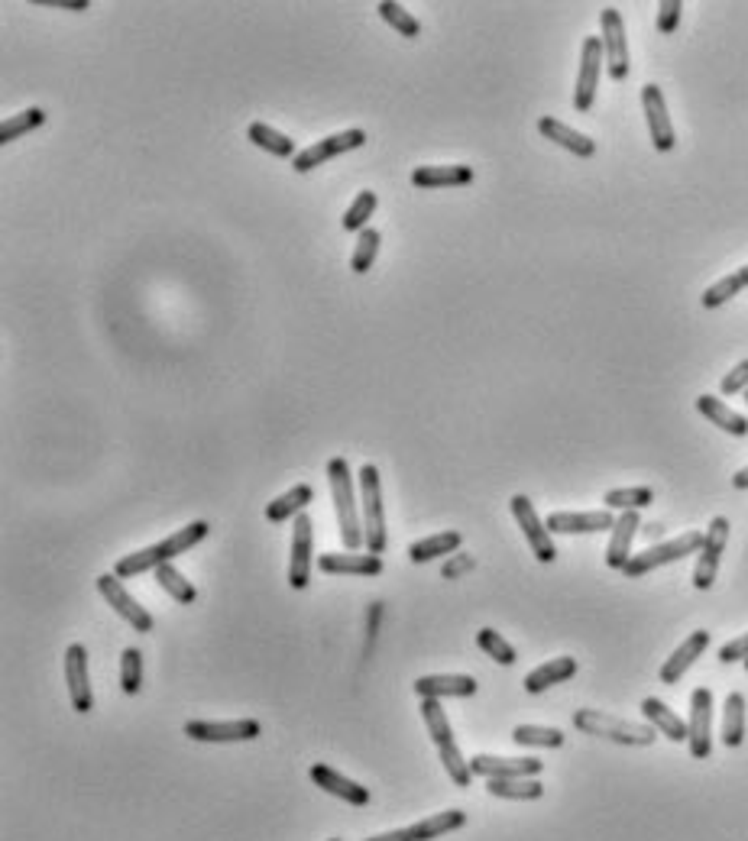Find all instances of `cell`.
<instances>
[{
    "label": "cell",
    "mask_w": 748,
    "mask_h": 841,
    "mask_svg": "<svg viewBox=\"0 0 748 841\" xmlns=\"http://www.w3.org/2000/svg\"><path fill=\"white\" fill-rule=\"evenodd\" d=\"M600 30H603V52H606V72L612 81L629 78V43H625V23L616 7H606L600 13Z\"/></svg>",
    "instance_id": "30bf717a"
},
{
    "label": "cell",
    "mask_w": 748,
    "mask_h": 841,
    "mask_svg": "<svg viewBox=\"0 0 748 841\" xmlns=\"http://www.w3.org/2000/svg\"><path fill=\"white\" fill-rule=\"evenodd\" d=\"M366 841H408V835H405V829H392V832L373 835V838H366Z\"/></svg>",
    "instance_id": "816d5d0a"
},
{
    "label": "cell",
    "mask_w": 748,
    "mask_h": 841,
    "mask_svg": "<svg viewBox=\"0 0 748 841\" xmlns=\"http://www.w3.org/2000/svg\"><path fill=\"white\" fill-rule=\"evenodd\" d=\"M473 567H476V560H473L470 554H454V557L441 567V576H444V579H460V576H467Z\"/></svg>",
    "instance_id": "681fc988"
},
{
    "label": "cell",
    "mask_w": 748,
    "mask_h": 841,
    "mask_svg": "<svg viewBox=\"0 0 748 841\" xmlns=\"http://www.w3.org/2000/svg\"><path fill=\"white\" fill-rule=\"evenodd\" d=\"M742 389L748 392V360H742L729 376H723V382H719V392L723 395H739Z\"/></svg>",
    "instance_id": "7dc6e473"
},
{
    "label": "cell",
    "mask_w": 748,
    "mask_h": 841,
    "mask_svg": "<svg viewBox=\"0 0 748 841\" xmlns=\"http://www.w3.org/2000/svg\"><path fill=\"white\" fill-rule=\"evenodd\" d=\"M211 525L208 521H192V525H185L179 531H172L166 541H156V544H149L143 550H136V554H127V557H120L117 560V567H114V576L120 579H133V576H140L146 570H159V567H166V563H172L175 557H182L188 554L195 544H201L204 537H208Z\"/></svg>",
    "instance_id": "6da1fadb"
},
{
    "label": "cell",
    "mask_w": 748,
    "mask_h": 841,
    "mask_svg": "<svg viewBox=\"0 0 748 841\" xmlns=\"http://www.w3.org/2000/svg\"><path fill=\"white\" fill-rule=\"evenodd\" d=\"M742 288H748V266L736 269L732 275H726V279H719V282H713L710 288H706V292H703V308L726 305V301L736 298Z\"/></svg>",
    "instance_id": "74e56055"
},
{
    "label": "cell",
    "mask_w": 748,
    "mask_h": 841,
    "mask_svg": "<svg viewBox=\"0 0 748 841\" xmlns=\"http://www.w3.org/2000/svg\"><path fill=\"white\" fill-rule=\"evenodd\" d=\"M39 7H62V10H88V0H33Z\"/></svg>",
    "instance_id": "f907efd6"
},
{
    "label": "cell",
    "mask_w": 748,
    "mask_h": 841,
    "mask_svg": "<svg viewBox=\"0 0 748 841\" xmlns=\"http://www.w3.org/2000/svg\"><path fill=\"white\" fill-rule=\"evenodd\" d=\"M719 660L723 664H736V660H748V634H739L729 644L719 647Z\"/></svg>",
    "instance_id": "c3c4849f"
},
{
    "label": "cell",
    "mask_w": 748,
    "mask_h": 841,
    "mask_svg": "<svg viewBox=\"0 0 748 841\" xmlns=\"http://www.w3.org/2000/svg\"><path fill=\"white\" fill-rule=\"evenodd\" d=\"M476 680L467 673H431V677L415 680V693L421 699H470L476 696Z\"/></svg>",
    "instance_id": "d6986e66"
},
{
    "label": "cell",
    "mask_w": 748,
    "mask_h": 841,
    "mask_svg": "<svg viewBox=\"0 0 748 841\" xmlns=\"http://www.w3.org/2000/svg\"><path fill=\"white\" fill-rule=\"evenodd\" d=\"M467 825V812L464 809H447V812H434V816H425L412 825H405L408 841H434L441 835H451L457 829Z\"/></svg>",
    "instance_id": "d4e9b609"
},
{
    "label": "cell",
    "mask_w": 748,
    "mask_h": 841,
    "mask_svg": "<svg viewBox=\"0 0 748 841\" xmlns=\"http://www.w3.org/2000/svg\"><path fill=\"white\" fill-rule=\"evenodd\" d=\"M729 544V518L716 515L710 521V528H706V541L700 550V560L697 567H693V586L700 592H706L716 583V573H719V560H723V550Z\"/></svg>",
    "instance_id": "7c38bea8"
},
{
    "label": "cell",
    "mask_w": 748,
    "mask_h": 841,
    "mask_svg": "<svg viewBox=\"0 0 748 841\" xmlns=\"http://www.w3.org/2000/svg\"><path fill=\"white\" fill-rule=\"evenodd\" d=\"M551 534H596V531H612L616 518H612L609 508H600V512H554L548 521Z\"/></svg>",
    "instance_id": "44dd1931"
},
{
    "label": "cell",
    "mask_w": 748,
    "mask_h": 841,
    "mask_svg": "<svg viewBox=\"0 0 748 841\" xmlns=\"http://www.w3.org/2000/svg\"><path fill=\"white\" fill-rule=\"evenodd\" d=\"M706 647H710V631H703V628L693 631L690 638H687L684 644H680L668 660H664V667H661V683H664V686H674V683L684 680V673H687L693 664H697Z\"/></svg>",
    "instance_id": "7402d4cb"
},
{
    "label": "cell",
    "mask_w": 748,
    "mask_h": 841,
    "mask_svg": "<svg viewBox=\"0 0 748 841\" xmlns=\"http://www.w3.org/2000/svg\"><path fill=\"white\" fill-rule=\"evenodd\" d=\"M745 402H748V392H745Z\"/></svg>",
    "instance_id": "11a10c76"
},
{
    "label": "cell",
    "mask_w": 748,
    "mask_h": 841,
    "mask_svg": "<svg viewBox=\"0 0 748 841\" xmlns=\"http://www.w3.org/2000/svg\"><path fill=\"white\" fill-rule=\"evenodd\" d=\"M379 208V198H376V191H360L357 198H353V204L347 208V214H344V220H340V227H344L347 233H360V230H366V224H370V217H373V211Z\"/></svg>",
    "instance_id": "f35d334b"
},
{
    "label": "cell",
    "mask_w": 748,
    "mask_h": 841,
    "mask_svg": "<svg viewBox=\"0 0 748 841\" xmlns=\"http://www.w3.org/2000/svg\"><path fill=\"white\" fill-rule=\"evenodd\" d=\"M360 495H363V547L366 554H386V512H383V486L379 470L366 463L360 470Z\"/></svg>",
    "instance_id": "5b68a950"
},
{
    "label": "cell",
    "mask_w": 748,
    "mask_h": 841,
    "mask_svg": "<svg viewBox=\"0 0 748 841\" xmlns=\"http://www.w3.org/2000/svg\"><path fill=\"white\" fill-rule=\"evenodd\" d=\"M486 793L496 799H512V803H535L544 796L538 777H515V780H486Z\"/></svg>",
    "instance_id": "836d02e7"
},
{
    "label": "cell",
    "mask_w": 748,
    "mask_h": 841,
    "mask_svg": "<svg viewBox=\"0 0 748 841\" xmlns=\"http://www.w3.org/2000/svg\"><path fill=\"white\" fill-rule=\"evenodd\" d=\"M732 486L736 489H748V466H742V470L732 476Z\"/></svg>",
    "instance_id": "f5cc1de1"
},
{
    "label": "cell",
    "mask_w": 748,
    "mask_h": 841,
    "mask_svg": "<svg viewBox=\"0 0 748 841\" xmlns=\"http://www.w3.org/2000/svg\"><path fill=\"white\" fill-rule=\"evenodd\" d=\"M98 592L101 596L107 599V605H111V609L124 618V622L133 628V631H140V634H149L153 631V615H149L146 609L140 602H136L130 592H127V586H124V579L120 576H114V573H104V576H98Z\"/></svg>",
    "instance_id": "8fae6325"
},
{
    "label": "cell",
    "mask_w": 748,
    "mask_h": 841,
    "mask_svg": "<svg viewBox=\"0 0 748 841\" xmlns=\"http://www.w3.org/2000/svg\"><path fill=\"white\" fill-rule=\"evenodd\" d=\"M379 243H383V237H379V230H376V227L360 230V237H357V250H353V259H350V269L357 272V275H363L366 269H373L376 256H379Z\"/></svg>",
    "instance_id": "7bdbcfd3"
},
{
    "label": "cell",
    "mask_w": 748,
    "mask_h": 841,
    "mask_svg": "<svg viewBox=\"0 0 748 841\" xmlns=\"http://www.w3.org/2000/svg\"><path fill=\"white\" fill-rule=\"evenodd\" d=\"M473 777L483 780H515V777H538L544 764L538 757H499V754H476L470 761Z\"/></svg>",
    "instance_id": "9a60e30c"
},
{
    "label": "cell",
    "mask_w": 748,
    "mask_h": 841,
    "mask_svg": "<svg viewBox=\"0 0 748 841\" xmlns=\"http://www.w3.org/2000/svg\"><path fill=\"white\" fill-rule=\"evenodd\" d=\"M745 741V696L729 693L723 706V744L726 748H739Z\"/></svg>",
    "instance_id": "e575fe53"
},
{
    "label": "cell",
    "mask_w": 748,
    "mask_h": 841,
    "mask_svg": "<svg viewBox=\"0 0 748 841\" xmlns=\"http://www.w3.org/2000/svg\"><path fill=\"white\" fill-rule=\"evenodd\" d=\"M318 570L334 576H379L383 573V557L360 554V550H350V554H321Z\"/></svg>",
    "instance_id": "603a6c76"
},
{
    "label": "cell",
    "mask_w": 748,
    "mask_h": 841,
    "mask_svg": "<svg viewBox=\"0 0 748 841\" xmlns=\"http://www.w3.org/2000/svg\"><path fill=\"white\" fill-rule=\"evenodd\" d=\"M311 499H315V489H311L308 482H298L295 489H289L285 495H279V499H272L266 505V521L269 525H282V521L298 518L305 512V505H311Z\"/></svg>",
    "instance_id": "f546056e"
},
{
    "label": "cell",
    "mask_w": 748,
    "mask_h": 841,
    "mask_svg": "<svg viewBox=\"0 0 748 841\" xmlns=\"http://www.w3.org/2000/svg\"><path fill=\"white\" fill-rule=\"evenodd\" d=\"M311 547H315V525L302 512L292 528V547H289V586L305 589L311 579Z\"/></svg>",
    "instance_id": "e0dca14e"
},
{
    "label": "cell",
    "mask_w": 748,
    "mask_h": 841,
    "mask_svg": "<svg viewBox=\"0 0 748 841\" xmlns=\"http://www.w3.org/2000/svg\"><path fill=\"white\" fill-rule=\"evenodd\" d=\"M263 735V725L256 719H227V722H185V738L201 744H230L253 741Z\"/></svg>",
    "instance_id": "5bb4252c"
},
{
    "label": "cell",
    "mask_w": 748,
    "mask_h": 841,
    "mask_svg": "<svg viewBox=\"0 0 748 841\" xmlns=\"http://www.w3.org/2000/svg\"><path fill=\"white\" fill-rule=\"evenodd\" d=\"M703 541H706L703 531H684V534L671 537V541H664V544H655V547L642 550V554L625 563L622 573L629 576V579H638V576H645V573H651V570L664 567V563H674V560H680V557L700 554Z\"/></svg>",
    "instance_id": "8992f818"
},
{
    "label": "cell",
    "mask_w": 748,
    "mask_h": 841,
    "mask_svg": "<svg viewBox=\"0 0 748 841\" xmlns=\"http://www.w3.org/2000/svg\"><path fill=\"white\" fill-rule=\"evenodd\" d=\"M476 644H480L483 654H489L502 667H512L515 660H519V657H515V647L506 638H502L499 631H493V628H480V631H476Z\"/></svg>",
    "instance_id": "ee69618b"
},
{
    "label": "cell",
    "mask_w": 748,
    "mask_h": 841,
    "mask_svg": "<svg viewBox=\"0 0 748 841\" xmlns=\"http://www.w3.org/2000/svg\"><path fill=\"white\" fill-rule=\"evenodd\" d=\"M697 411L703 418H710L716 427H723L726 434L732 437H745L748 434V418L739 415V411H732L726 402H719L716 395H700L697 398Z\"/></svg>",
    "instance_id": "1f68e13d"
},
{
    "label": "cell",
    "mask_w": 748,
    "mask_h": 841,
    "mask_svg": "<svg viewBox=\"0 0 748 841\" xmlns=\"http://www.w3.org/2000/svg\"><path fill=\"white\" fill-rule=\"evenodd\" d=\"M46 123V110L43 107H26L20 110V114H13V117H4V123H0V143H17L20 136H26L30 130H39Z\"/></svg>",
    "instance_id": "d590c367"
},
{
    "label": "cell",
    "mask_w": 748,
    "mask_h": 841,
    "mask_svg": "<svg viewBox=\"0 0 748 841\" xmlns=\"http://www.w3.org/2000/svg\"><path fill=\"white\" fill-rule=\"evenodd\" d=\"M328 482H331V499L337 512L340 541L347 550L363 547V515L357 512V499H353V476L344 457H334L328 463Z\"/></svg>",
    "instance_id": "3957f363"
},
{
    "label": "cell",
    "mask_w": 748,
    "mask_h": 841,
    "mask_svg": "<svg viewBox=\"0 0 748 841\" xmlns=\"http://www.w3.org/2000/svg\"><path fill=\"white\" fill-rule=\"evenodd\" d=\"M642 715H645V722L655 728L658 735H664L668 741H687V722L680 719V715L668 706V702H661L658 696H648L645 702H642Z\"/></svg>",
    "instance_id": "4316f807"
},
{
    "label": "cell",
    "mask_w": 748,
    "mask_h": 841,
    "mask_svg": "<svg viewBox=\"0 0 748 841\" xmlns=\"http://www.w3.org/2000/svg\"><path fill=\"white\" fill-rule=\"evenodd\" d=\"M687 744L697 761H706L713 754V693L706 686H697L690 693V722H687Z\"/></svg>",
    "instance_id": "ba28073f"
},
{
    "label": "cell",
    "mask_w": 748,
    "mask_h": 841,
    "mask_svg": "<svg viewBox=\"0 0 748 841\" xmlns=\"http://www.w3.org/2000/svg\"><path fill=\"white\" fill-rule=\"evenodd\" d=\"M366 143V133L363 130H344V133H334V136H324V140L318 143H311L308 149H302L295 159H292V169L295 172H311V169H318L321 162H328V159H337V156H344V153H353V149H360Z\"/></svg>",
    "instance_id": "4fadbf2b"
},
{
    "label": "cell",
    "mask_w": 748,
    "mask_h": 841,
    "mask_svg": "<svg viewBox=\"0 0 748 841\" xmlns=\"http://www.w3.org/2000/svg\"><path fill=\"white\" fill-rule=\"evenodd\" d=\"M376 13L379 17H383L392 30H396L399 36H405V39H415V36H421V23L412 17V13H408L402 4H396V0H383V4L376 7Z\"/></svg>",
    "instance_id": "b9f144b4"
},
{
    "label": "cell",
    "mask_w": 748,
    "mask_h": 841,
    "mask_svg": "<svg viewBox=\"0 0 748 841\" xmlns=\"http://www.w3.org/2000/svg\"><path fill=\"white\" fill-rule=\"evenodd\" d=\"M642 107H645V117H648L651 146H655L658 153H671L677 140H674V127H671V117H668V104H664V94H661L658 85L642 88Z\"/></svg>",
    "instance_id": "ac0fdd59"
},
{
    "label": "cell",
    "mask_w": 748,
    "mask_h": 841,
    "mask_svg": "<svg viewBox=\"0 0 748 841\" xmlns=\"http://www.w3.org/2000/svg\"><path fill=\"white\" fill-rule=\"evenodd\" d=\"M574 677H577V660L574 657H554V660H548V664H541V667H535L532 673H528L522 686L535 696V693H544V689H551L557 683H567Z\"/></svg>",
    "instance_id": "f1b7e54d"
},
{
    "label": "cell",
    "mask_w": 748,
    "mask_h": 841,
    "mask_svg": "<svg viewBox=\"0 0 748 841\" xmlns=\"http://www.w3.org/2000/svg\"><path fill=\"white\" fill-rule=\"evenodd\" d=\"M156 583L169 592V596L179 602V605H192L198 599V589L188 583V579L172 567V563H166V567H159L156 570Z\"/></svg>",
    "instance_id": "ab89813d"
},
{
    "label": "cell",
    "mask_w": 748,
    "mask_h": 841,
    "mask_svg": "<svg viewBox=\"0 0 748 841\" xmlns=\"http://www.w3.org/2000/svg\"><path fill=\"white\" fill-rule=\"evenodd\" d=\"M638 528H642L638 512H622L616 518V525H612V537H609V547H606V567L609 570H625V563L632 560V541H635Z\"/></svg>",
    "instance_id": "cb8c5ba5"
},
{
    "label": "cell",
    "mask_w": 748,
    "mask_h": 841,
    "mask_svg": "<svg viewBox=\"0 0 748 841\" xmlns=\"http://www.w3.org/2000/svg\"><path fill=\"white\" fill-rule=\"evenodd\" d=\"M464 544V534L460 531H441V534H431V537H421L412 547H408V560L412 563H428V560H438V557H451Z\"/></svg>",
    "instance_id": "4dcf8cb0"
},
{
    "label": "cell",
    "mask_w": 748,
    "mask_h": 841,
    "mask_svg": "<svg viewBox=\"0 0 748 841\" xmlns=\"http://www.w3.org/2000/svg\"><path fill=\"white\" fill-rule=\"evenodd\" d=\"M65 683H68V699L72 709L88 715L94 709V693H91V677H88V651L85 644H68L65 651Z\"/></svg>",
    "instance_id": "2e32d148"
},
{
    "label": "cell",
    "mask_w": 748,
    "mask_h": 841,
    "mask_svg": "<svg viewBox=\"0 0 748 841\" xmlns=\"http://www.w3.org/2000/svg\"><path fill=\"white\" fill-rule=\"evenodd\" d=\"M308 777L315 780L324 793H331V796H337V799H344V803H350V806H370V799H373V793H370V790L360 787V783L347 780L344 774H337V770H334V767H328V764H311Z\"/></svg>",
    "instance_id": "ffe728a7"
},
{
    "label": "cell",
    "mask_w": 748,
    "mask_h": 841,
    "mask_svg": "<svg viewBox=\"0 0 748 841\" xmlns=\"http://www.w3.org/2000/svg\"><path fill=\"white\" fill-rule=\"evenodd\" d=\"M680 13H684V4L680 0H661L658 4V33H674L680 23Z\"/></svg>",
    "instance_id": "bcb514c9"
},
{
    "label": "cell",
    "mask_w": 748,
    "mask_h": 841,
    "mask_svg": "<svg viewBox=\"0 0 748 841\" xmlns=\"http://www.w3.org/2000/svg\"><path fill=\"white\" fill-rule=\"evenodd\" d=\"M473 182L470 165H418L412 172L415 188H460Z\"/></svg>",
    "instance_id": "83f0119b"
},
{
    "label": "cell",
    "mask_w": 748,
    "mask_h": 841,
    "mask_svg": "<svg viewBox=\"0 0 748 841\" xmlns=\"http://www.w3.org/2000/svg\"><path fill=\"white\" fill-rule=\"evenodd\" d=\"M655 502V492L648 486H635V489H612L603 495V505L609 508H619V512H638V508H645Z\"/></svg>",
    "instance_id": "60d3db41"
},
{
    "label": "cell",
    "mask_w": 748,
    "mask_h": 841,
    "mask_svg": "<svg viewBox=\"0 0 748 841\" xmlns=\"http://www.w3.org/2000/svg\"><path fill=\"white\" fill-rule=\"evenodd\" d=\"M512 741L519 748H564V732L557 728H544V725H515L512 728Z\"/></svg>",
    "instance_id": "8d00e7d4"
},
{
    "label": "cell",
    "mask_w": 748,
    "mask_h": 841,
    "mask_svg": "<svg viewBox=\"0 0 748 841\" xmlns=\"http://www.w3.org/2000/svg\"><path fill=\"white\" fill-rule=\"evenodd\" d=\"M421 719H425V728H428V735L434 741V751H438L447 777H451L460 790H467L473 783V770H470V761L464 757V751L457 748L454 732H451V719H447L441 699H421Z\"/></svg>",
    "instance_id": "7a4b0ae2"
},
{
    "label": "cell",
    "mask_w": 748,
    "mask_h": 841,
    "mask_svg": "<svg viewBox=\"0 0 748 841\" xmlns=\"http://www.w3.org/2000/svg\"><path fill=\"white\" fill-rule=\"evenodd\" d=\"M538 133L548 136L551 143L564 146L567 153H574V156H580V159H590V156L596 153V143L590 140L587 133L567 127V123H561L557 117H541V120H538Z\"/></svg>",
    "instance_id": "484cf974"
},
{
    "label": "cell",
    "mask_w": 748,
    "mask_h": 841,
    "mask_svg": "<svg viewBox=\"0 0 748 841\" xmlns=\"http://www.w3.org/2000/svg\"><path fill=\"white\" fill-rule=\"evenodd\" d=\"M603 62H606L603 39L600 36H587V39H583V49H580V72H577V88H574V110H577V114H587V110L593 107Z\"/></svg>",
    "instance_id": "9c48e42d"
},
{
    "label": "cell",
    "mask_w": 748,
    "mask_h": 841,
    "mask_svg": "<svg viewBox=\"0 0 748 841\" xmlns=\"http://www.w3.org/2000/svg\"><path fill=\"white\" fill-rule=\"evenodd\" d=\"M331 841H340V838H331Z\"/></svg>",
    "instance_id": "9f6ffc18"
},
{
    "label": "cell",
    "mask_w": 748,
    "mask_h": 841,
    "mask_svg": "<svg viewBox=\"0 0 748 841\" xmlns=\"http://www.w3.org/2000/svg\"><path fill=\"white\" fill-rule=\"evenodd\" d=\"M509 508H512L515 521H519V528H522V534H525L528 547H532L535 560H538V563H554V560H557L554 534H551L548 525H544V521L538 518L532 499H528V495H512Z\"/></svg>",
    "instance_id": "52a82bcc"
},
{
    "label": "cell",
    "mask_w": 748,
    "mask_h": 841,
    "mask_svg": "<svg viewBox=\"0 0 748 841\" xmlns=\"http://www.w3.org/2000/svg\"><path fill=\"white\" fill-rule=\"evenodd\" d=\"M247 136H250V143H253V146L266 149V153H269V156H276V159H295L298 153H302V149H295V140H292V136L279 133L276 127H269V123H263V120L250 123Z\"/></svg>",
    "instance_id": "d6a6232c"
},
{
    "label": "cell",
    "mask_w": 748,
    "mask_h": 841,
    "mask_svg": "<svg viewBox=\"0 0 748 841\" xmlns=\"http://www.w3.org/2000/svg\"><path fill=\"white\" fill-rule=\"evenodd\" d=\"M742 664H745V670H748V660H742Z\"/></svg>",
    "instance_id": "db71d44e"
},
{
    "label": "cell",
    "mask_w": 748,
    "mask_h": 841,
    "mask_svg": "<svg viewBox=\"0 0 748 841\" xmlns=\"http://www.w3.org/2000/svg\"><path fill=\"white\" fill-rule=\"evenodd\" d=\"M574 728L590 738H606V741H616V744H632V748H648V744H655L658 732L651 728L648 722H629V719H619V715L612 712H596V709H577L574 712Z\"/></svg>",
    "instance_id": "277c9868"
},
{
    "label": "cell",
    "mask_w": 748,
    "mask_h": 841,
    "mask_svg": "<svg viewBox=\"0 0 748 841\" xmlns=\"http://www.w3.org/2000/svg\"><path fill=\"white\" fill-rule=\"evenodd\" d=\"M120 689L127 696H136L143 689V654L136 647H127L120 654Z\"/></svg>",
    "instance_id": "f6af8a7d"
}]
</instances>
